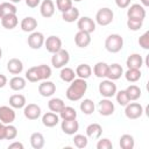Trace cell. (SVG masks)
Here are the masks:
<instances>
[{
    "mask_svg": "<svg viewBox=\"0 0 149 149\" xmlns=\"http://www.w3.org/2000/svg\"><path fill=\"white\" fill-rule=\"evenodd\" d=\"M61 128H62L63 133H65L66 135H74L79 129V123L76 119L63 120L61 123Z\"/></svg>",
    "mask_w": 149,
    "mask_h": 149,
    "instance_id": "12",
    "label": "cell"
},
{
    "mask_svg": "<svg viewBox=\"0 0 149 149\" xmlns=\"http://www.w3.org/2000/svg\"><path fill=\"white\" fill-rule=\"evenodd\" d=\"M6 136V125L1 123L0 125V140H5Z\"/></svg>",
    "mask_w": 149,
    "mask_h": 149,
    "instance_id": "51",
    "label": "cell"
},
{
    "mask_svg": "<svg viewBox=\"0 0 149 149\" xmlns=\"http://www.w3.org/2000/svg\"><path fill=\"white\" fill-rule=\"evenodd\" d=\"M77 27L79 30L91 34L95 30V22L90 16H83L77 20Z\"/></svg>",
    "mask_w": 149,
    "mask_h": 149,
    "instance_id": "10",
    "label": "cell"
},
{
    "mask_svg": "<svg viewBox=\"0 0 149 149\" xmlns=\"http://www.w3.org/2000/svg\"><path fill=\"white\" fill-rule=\"evenodd\" d=\"M40 12L43 17H51L55 14V3L52 2V0H43L40 6Z\"/></svg>",
    "mask_w": 149,
    "mask_h": 149,
    "instance_id": "17",
    "label": "cell"
},
{
    "mask_svg": "<svg viewBox=\"0 0 149 149\" xmlns=\"http://www.w3.org/2000/svg\"><path fill=\"white\" fill-rule=\"evenodd\" d=\"M55 92H56V85L52 81L43 80L38 85V93L42 97H51Z\"/></svg>",
    "mask_w": 149,
    "mask_h": 149,
    "instance_id": "15",
    "label": "cell"
},
{
    "mask_svg": "<svg viewBox=\"0 0 149 149\" xmlns=\"http://www.w3.org/2000/svg\"><path fill=\"white\" fill-rule=\"evenodd\" d=\"M35 68H36V72L40 80H47L48 78L51 77V68L49 65L41 64V65H36Z\"/></svg>",
    "mask_w": 149,
    "mask_h": 149,
    "instance_id": "30",
    "label": "cell"
},
{
    "mask_svg": "<svg viewBox=\"0 0 149 149\" xmlns=\"http://www.w3.org/2000/svg\"><path fill=\"white\" fill-rule=\"evenodd\" d=\"M9 2H12V3H17V2H21V0H9Z\"/></svg>",
    "mask_w": 149,
    "mask_h": 149,
    "instance_id": "54",
    "label": "cell"
},
{
    "mask_svg": "<svg viewBox=\"0 0 149 149\" xmlns=\"http://www.w3.org/2000/svg\"><path fill=\"white\" fill-rule=\"evenodd\" d=\"M102 134V127L99 123H90L86 127V136L92 139V140H97L101 136Z\"/></svg>",
    "mask_w": 149,
    "mask_h": 149,
    "instance_id": "21",
    "label": "cell"
},
{
    "mask_svg": "<svg viewBox=\"0 0 149 149\" xmlns=\"http://www.w3.org/2000/svg\"><path fill=\"white\" fill-rule=\"evenodd\" d=\"M40 1L41 0H26V5L30 8H35L40 5Z\"/></svg>",
    "mask_w": 149,
    "mask_h": 149,
    "instance_id": "49",
    "label": "cell"
},
{
    "mask_svg": "<svg viewBox=\"0 0 149 149\" xmlns=\"http://www.w3.org/2000/svg\"><path fill=\"white\" fill-rule=\"evenodd\" d=\"M126 92H127V95L129 98L130 101H134V100H137L140 97H141V88L137 86V85H129L127 88H126Z\"/></svg>",
    "mask_w": 149,
    "mask_h": 149,
    "instance_id": "37",
    "label": "cell"
},
{
    "mask_svg": "<svg viewBox=\"0 0 149 149\" xmlns=\"http://www.w3.org/2000/svg\"><path fill=\"white\" fill-rule=\"evenodd\" d=\"M20 26H21V29L23 31H26V33H33L37 28V21L33 16H27V17L22 19Z\"/></svg>",
    "mask_w": 149,
    "mask_h": 149,
    "instance_id": "23",
    "label": "cell"
},
{
    "mask_svg": "<svg viewBox=\"0 0 149 149\" xmlns=\"http://www.w3.org/2000/svg\"><path fill=\"white\" fill-rule=\"evenodd\" d=\"M17 136V129L12 123L6 125V136L5 140H14Z\"/></svg>",
    "mask_w": 149,
    "mask_h": 149,
    "instance_id": "44",
    "label": "cell"
},
{
    "mask_svg": "<svg viewBox=\"0 0 149 149\" xmlns=\"http://www.w3.org/2000/svg\"><path fill=\"white\" fill-rule=\"evenodd\" d=\"M64 106H65V104H64V101L61 98H52L48 102L49 109L51 112H54V113H59L64 108Z\"/></svg>",
    "mask_w": 149,
    "mask_h": 149,
    "instance_id": "33",
    "label": "cell"
},
{
    "mask_svg": "<svg viewBox=\"0 0 149 149\" xmlns=\"http://www.w3.org/2000/svg\"><path fill=\"white\" fill-rule=\"evenodd\" d=\"M125 107H126L125 108V114L130 120L139 119L143 114V107L139 102H128Z\"/></svg>",
    "mask_w": 149,
    "mask_h": 149,
    "instance_id": "6",
    "label": "cell"
},
{
    "mask_svg": "<svg viewBox=\"0 0 149 149\" xmlns=\"http://www.w3.org/2000/svg\"><path fill=\"white\" fill-rule=\"evenodd\" d=\"M120 147L122 149H133L134 146H135V141H134V137L129 134H123L121 137H120Z\"/></svg>",
    "mask_w": 149,
    "mask_h": 149,
    "instance_id": "35",
    "label": "cell"
},
{
    "mask_svg": "<svg viewBox=\"0 0 149 149\" xmlns=\"http://www.w3.org/2000/svg\"><path fill=\"white\" fill-rule=\"evenodd\" d=\"M58 122H59V115H57V113L48 112L42 116V123L48 128L55 127L56 125H58Z\"/></svg>",
    "mask_w": 149,
    "mask_h": 149,
    "instance_id": "20",
    "label": "cell"
},
{
    "mask_svg": "<svg viewBox=\"0 0 149 149\" xmlns=\"http://www.w3.org/2000/svg\"><path fill=\"white\" fill-rule=\"evenodd\" d=\"M74 43L79 48H86V47H88V44L91 43V36H90V34L79 30L74 35Z\"/></svg>",
    "mask_w": 149,
    "mask_h": 149,
    "instance_id": "18",
    "label": "cell"
},
{
    "mask_svg": "<svg viewBox=\"0 0 149 149\" xmlns=\"http://www.w3.org/2000/svg\"><path fill=\"white\" fill-rule=\"evenodd\" d=\"M44 45L47 51H49L50 54H55L62 49V40L56 35H50L49 37H47V40H44Z\"/></svg>",
    "mask_w": 149,
    "mask_h": 149,
    "instance_id": "9",
    "label": "cell"
},
{
    "mask_svg": "<svg viewBox=\"0 0 149 149\" xmlns=\"http://www.w3.org/2000/svg\"><path fill=\"white\" fill-rule=\"evenodd\" d=\"M16 12H17V8L14 3H12V2L0 3V19L6 15H9V14H16Z\"/></svg>",
    "mask_w": 149,
    "mask_h": 149,
    "instance_id": "32",
    "label": "cell"
},
{
    "mask_svg": "<svg viewBox=\"0 0 149 149\" xmlns=\"http://www.w3.org/2000/svg\"><path fill=\"white\" fill-rule=\"evenodd\" d=\"M112 148H113V143L111 142L109 139L106 137L99 140L97 143V149H112Z\"/></svg>",
    "mask_w": 149,
    "mask_h": 149,
    "instance_id": "46",
    "label": "cell"
},
{
    "mask_svg": "<svg viewBox=\"0 0 149 149\" xmlns=\"http://www.w3.org/2000/svg\"><path fill=\"white\" fill-rule=\"evenodd\" d=\"M59 77L65 83H71L74 78H76V71L71 68H68V66H63L61 72H59Z\"/></svg>",
    "mask_w": 149,
    "mask_h": 149,
    "instance_id": "31",
    "label": "cell"
},
{
    "mask_svg": "<svg viewBox=\"0 0 149 149\" xmlns=\"http://www.w3.org/2000/svg\"><path fill=\"white\" fill-rule=\"evenodd\" d=\"M23 114L28 120H37L41 116V107L36 104H28L23 108Z\"/></svg>",
    "mask_w": 149,
    "mask_h": 149,
    "instance_id": "13",
    "label": "cell"
},
{
    "mask_svg": "<svg viewBox=\"0 0 149 149\" xmlns=\"http://www.w3.org/2000/svg\"><path fill=\"white\" fill-rule=\"evenodd\" d=\"M70 61V55L68 50L61 49L59 51L52 54L51 57V65L56 69H62L63 66H65Z\"/></svg>",
    "mask_w": 149,
    "mask_h": 149,
    "instance_id": "4",
    "label": "cell"
},
{
    "mask_svg": "<svg viewBox=\"0 0 149 149\" xmlns=\"http://www.w3.org/2000/svg\"><path fill=\"white\" fill-rule=\"evenodd\" d=\"M113 17H114L113 10L108 7H102L95 14V22L99 26H108L109 23H112Z\"/></svg>",
    "mask_w": 149,
    "mask_h": 149,
    "instance_id": "3",
    "label": "cell"
},
{
    "mask_svg": "<svg viewBox=\"0 0 149 149\" xmlns=\"http://www.w3.org/2000/svg\"><path fill=\"white\" fill-rule=\"evenodd\" d=\"M56 6L59 12L64 13L72 7V0H56Z\"/></svg>",
    "mask_w": 149,
    "mask_h": 149,
    "instance_id": "43",
    "label": "cell"
},
{
    "mask_svg": "<svg viewBox=\"0 0 149 149\" xmlns=\"http://www.w3.org/2000/svg\"><path fill=\"white\" fill-rule=\"evenodd\" d=\"M127 16H128V19H134V20L143 21L144 17H146V9L140 3H133L127 9Z\"/></svg>",
    "mask_w": 149,
    "mask_h": 149,
    "instance_id": "7",
    "label": "cell"
},
{
    "mask_svg": "<svg viewBox=\"0 0 149 149\" xmlns=\"http://www.w3.org/2000/svg\"><path fill=\"white\" fill-rule=\"evenodd\" d=\"M72 1H74V2H80L81 0H72Z\"/></svg>",
    "mask_w": 149,
    "mask_h": 149,
    "instance_id": "56",
    "label": "cell"
},
{
    "mask_svg": "<svg viewBox=\"0 0 149 149\" xmlns=\"http://www.w3.org/2000/svg\"><path fill=\"white\" fill-rule=\"evenodd\" d=\"M107 70H108V64H106L105 62H98L93 66V73L98 78H105L107 74Z\"/></svg>",
    "mask_w": 149,
    "mask_h": 149,
    "instance_id": "34",
    "label": "cell"
},
{
    "mask_svg": "<svg viewBox=\"0 0 149 149\" xmlns=\"http://www.w3.org/2000/svg\"><path fill=\"white\" fill-rule=\"evenodd\" d=\"M26 85H27L26 79L21 76H15L9 80V86L13 91H21L26 87Z\"/></svg>",
    "mask_w": 149,
    "mask_h": 149,
    "instance_id": "29",
    "label": "cell"
},
{
    "mask_svg": "<svg viewBox=\"0 0 149 149\" xmlns=\"http://www.w3.org/2000/svg\"><path fill=\"white\" fill-rule=\"evenodd\" d=\"M105 48L108 52L116 54L123 48V38L119 34H111L105 41Z\"/></svg>",
    "mask_w": 149,
    "mask_h": 149,
    "instance_id": "2",
    "label": "cell"
},
{
    "mask_svg": "<svg viewBox=\"0 0 149 149\" xmlns=\"http://www.w3.org/2000/svg\"><path fill=\"white\" fill-rule=\"evenodd\" d=\"M92 74V68L88 64H79L76 68V76L81 79H87Z\"/></svg>",
    "mask_w": 149,
    "mask_h": 149,
    "instance_id": "28",
    "label": "cell"
},
{
    "mask_svg": "<svg viewBox=\"0 0 149 149\" xmlns=\"http://www.w3.org/2000/svg\"><path fill=\"white\" fill-rule=\"evenodd\" d=\"M86 91H87L86 79H81V78L76 79L74 78L71 81L70 86L68 87V90L65 92V95L70 101H78L84 97Z\"/></svg>",
    "mask_w": 149,
    "mask_h": 149,
    "instance_id": "1",
    "label": "cell"
},
{
    "mask_svg": "<svg viewBox=\"0 0 149 149\" xmlns=\"http://www.w3.org/2000/svg\"><path fill=\"white\" fill-rule=\"evenodd\" d=\"M7 70L12 74H20L23 71V63L19 58H12L7 63Z\"/></svg>",
    "mask_w": 149,
    "mask_h": 149,
    "instance_id": "22",
    "label": "cell"
},
{
    "mask_svg": "<svg viewBox=\"0 0 149 149\" xmlns=\"http://www.w3.org/2000/svg\"><path fill=\"white\" fill-rule=\"evenodd\" d=\"M7 84V77L2 73H0V88H2Z\"/></svg>",
    "mask_w": 149,
    "mask_h": 149,
    "instance_id": "52",
    "label": "cell"
},
{
    "mask_svg": "<svg viewBox=\"0 0 149 149\" xmlns=\"http://www.w3.org/2000/svg\"><path fill=\"white\" fill-rule=\"evenodd\" d=\"M1 123H2V122H1V121H0V125H1Z\"/></svg>",
    "mask_w": 149,
    "mask_h": 149,
    "instance_id": "57",
    "label": "cell"
},
{
    "mask_svg": "<svg viewBox=\"0 0 149 149\" xmlns=\"http://www.w3.org/2000/svg\"><path fill=\"white\" fill-rule=\"evenodd\" d=\"M125 77H126L127 81L136 83L141 78V70L140 69H128L125 73Z\"/></svg>",
    "mask_w": 149,
    "mask_h": 149,
    "instance_id": "38",
    "label": "cell"
},
{
    "mask_svg": "<svg viewBox=\"0 0 149 149\" xmlns=\"http://www.w3.org/2000/svg\"><path fill=\"white\" fill-rule=\"evenodd\" d=\"M139 44H140V47H142V48L146 49V50L149 49V31H146L143 35L140 36V38H139Z\"/></svg>",
    "mask_w": 149,
    "mask_h": 149,
    "instance_id": "47",
    "label": "cell"
},
{
    "mask_svg": "<svg viewBox=\"0 0 149 149\" xmlns=\"http://www.w3.org/2000/svg\"><path fill=\"white\" fill-rule=\"evenodd\" d=\"M143 26V21H140V20H134V19H128L127 20V27L129 30H133V31H136V30H140Z\"/></svg>",
    "mask_w": 149,
    "mask_h": 149,
    "instance_id": "45",
    "label": "cell"
},
{
    "mask_svg": "<svg viewBox=\"0 0 149 149\" xmlns=\"http://www.w3.org/2000/svg\"><path fill=\"white\" fill-rule=\"evenodd\" d=\"M44 143L45 141H44V136L42 133L36 132L30 135V144L34 149H42L44 147Z\"/></svg>",
    "mask_w": 149,
    "mask_h": 149,
    "instance_id": "26",
    "label": "cell"
},
{
    "mask_svg": "<svg viewBox=\"0 0 149 149\" xmlns=\"http://www.w3.org/2000/svg\"><path fill=\"white\" fill-rule=\"evenodd\" d=\"M19 23V20H17V16L16 14H9V15H6L3 17H1V24L3 28L6 29H14Z\"/></svg>",
    "mask_w": 149,
    "mask_h": 149,
    "instance_id": "25",
    "label": "cell"
},
{
    "mask_svg": "<svg viewBox=\"0 0 149 149\" xmlns=\"http://www.w3.org/2000/svg\"><path fill=\"white\" fill-rule=\"evenodd\" d=\"M123 73V70H122V66L118 63H114V64H111L108 65V70H107V74H106V78H108L109 80H118L119 78H121Z\"/></svg>",
    "mask_w": 149,
    "mask_h": 149,
    "instance_id": "16",
    "label": "cell"
},
{
    "mask_svg": "<svg viewBox=\"0 0 149 149\" xmlns=\"http://www.w3.org/2000/svg\"><path fill=\"white\" fill-rule=\"evenodd\" d=\"M26 97L23 94H13L9 98V106L13 108H22L26 106Z\"/></svg>",
    "mask_w": 149,
    "mask_h": 149,
    "instance_id": "27",
    "label": "cell"
},
{
    "mask_svg": "<svg viewBox=\"0 0 149 149\" xmlns=\"http://www.w3.org/2000/svg\"><path fill=\"white\" fill-rule=\"evenodd\" d=\"M62 19L65 21V22H69V23H72L74 21H77L79 19V9L77 7H71L70 9H68L66 12L62 13Z\"/></svg>",
    "mask_w": 149,
    "mask_h": 149,
    "instance_id": "24",
    "label": "cell"
},
{
    "mask_svg": "<svg viewBox=\"0 0 149 149\" xmlns=\"http://www.w3.org/2000/svg\"><path fill=\"white\" fill-rule=\"evenodd\" d=\"M59 118L62 120H70L77 118V112L71 106H64V108L59 112Z\"/></svg>",
    "mask_w": 149,
    "mask_h": 149,
    "instance_id": "36",
    "label": "cell"
},
{
    "mask_svg": "<svg viewBox=\"0 0 149 149\" xmlns=\"http://www.w3.org/2000/svg\"><path fill=\"white\" fill-rule=\"evenodd\" d=\"M26 79H28V81H30V83H37V81H40L35 66H31V68H29L26 71Z\"/></svg>",
    "mask_w": 149,
    "mask_h": 149,
    "instance_id": "42",
    "label": "cell"
},
{
    "mask_svg": "<svg viewBox=\"0 0 149 149\" xmlns=\"http://www.w3.org/2000/svg\"><path fill=\"white\" fill-rule=\"evenodd\" d=\"M1 57H2V50H1V48H0V59H1Z\"/></svg>",
    "mask_w": 149,
    "mask_h": 149,
    "instance_id": "55",
    "label": "cell"
},
{
    "mask_svg": "<svg viewBox=\"0 0 149 149\" xmlns=\"http://www.w3.org/2000/svg\"><path fill=\"white\" fill-rule=\"evenodd\" d=\"M141 3L143 7H148L149 6V0H141Z\"/></svg>",
    "mask_w": 149,
    "mask_h": 149,
    "instance_id": "53",
    "label": "cell"
},
{
    "mask_svg": "<svg viewBox=\"0 0 149 149\" xmlns=\"http://www.w3.org/2000/svg\"><path fill=\"white\" fill-rule=\"evenodd\" d=\"M73 143H74V146H76L77 148L83 149V148H85V147L87 146V143H88L87 136L81 135V134H76L74 137H73Z\"/></svg>",
    "mask_w": 149,
    "mask_h": 149,
    "instance_id": "41",
    "label": "cell"
},
{
    "mask_svg": "<svg viewBox=\"0 0 149 149\" xmlns=\"http://www.w3.org/2000/svg\"><path fill=\"white\" fill-rule=\"evenodd\" d=\"M15 120V112L13 107L0 106V121L3 125H9Z\"/></svg>",
    "mask_w": 149,
    "mask_h": 149,
    "instance_id": "11",
    "label": "cell"
},
{
    "mask_svg": "<svg viewBox=\"0 0 149 149\" xmlns=\"http://www.w3.org/2000/svg\"><path fill=\"white\" fill-rule=\"evenodd\" d=\"M98 90H99V93L102 97H105V98H112L116 93V85L114 84L113 80L106 79V80H102L99 84Z\"/></svg>",
    "mask_w": 149,
    "mask_h": 149,
    "instance_id": "5",
    "label": "cell"
},
{
    "mask_svg": "<svg viewBox=\"0 0 149 149\" xmlns=\"http://www.w3.org/2000/svg\"><path fill=\"white\" fill-rule=\"evenodd\" d=\"M115 98H116V102L120 105V106H126L128 102H130L128 95H127V92L126 90H121V91H116L115 93Z\"/></svg>",
    "mask_w": 149,
    "mask_h": 149,
    "instance_id": "40",
    "label": "cell"
},
{
    "mask_svg": "<svg viewBox=\"0 0 149 149\" xmlns=\"http://www.w3.org/2000/svg\"><path fill=\"white\" fill-rule=\"evenodd\" d=\"M115 106L114 104L109 100V98H105L99 101V113L104 116H109L114 113Z\"/></svg>",
    "mask_w": 149,
    "mask_h": 149,
    "instance_id": "14",
    "label": "cell"
},
{
    "mask_svg": "<svg viewBox=\"0 0 149 149\" xmlns=\"http://www.w3.org/2000/svg\"><path fill=\"white\" fill-rule=\"evenodd\" d=\"M23 144L21 142H13L8 146V149H23Z\"/></svg>",
    "mask_w": 149,
    "mask_h": 149,
    "instance_id": "50",
    "label": "cell"
},
{
    "mask_svg": "<svg viewBox=\"0 0 149 149\" xmlns=\"http://www.w3.org/2000/svg\"><path fill=\"white\" fill-rule=\"evenodd\" d=\"M44 40L45 38H44V35L42 33H40V31H33L28 36L27 43H28L29 48H31L34 50H38L44 44Z\"/></svg>",
    "mask_w": 149,
    "mask_h": 149,
    "instance_id": "8",
    "label": "cell"
},
{
    "mask_svg": "<svg viewBox=\"0 0 149 149\" xmlns=\"http://www.w3.org/2000/svg\"><path fill=\"white\" fill-rule=\"evenodd\" d=\"M132 0H115V3L119 8H127L129 7Z\"/></svg>",
    "mask_w": 149,
    "mask_h": 149,
    "instance_id": "48",
    "label": "cell"
},
{
    "mask_svg": "<svg viewBox=\"0 0 149 149\" xmlns=\"http://www.w3.org/2000/svg\"><path fill=\"white\" fill-rule=\"evenodd\" d=\"M126 65L128 69H141V66L143 65V58L140 54H132L128 56Z\"/></svg>",
    "mask_w": 149,
    "mask_h": 149,
    "instance_id": "19",
    "label": "cell"
},
{
    "mask_svg": "<svg viewBox=\"0 0 149 149\" xmlns=\"http://www.w3.org/2000/svg\"><path fill=\"white\" fill-rule=\"evenodd\" d=\"M80 111L86 115H91L94 112V102L91 99H84L80 102Z\"/></svg>",
    "mask_w": 149,
    "mask_h": 149,
    "instance_id": "39",
    "label": "cell"
}]
</instances>
